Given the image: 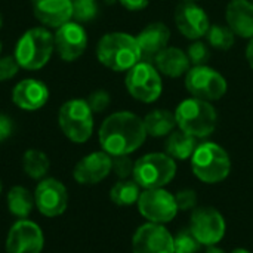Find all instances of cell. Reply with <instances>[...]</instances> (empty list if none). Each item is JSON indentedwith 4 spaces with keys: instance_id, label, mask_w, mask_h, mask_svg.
I'll list each match as a JSON object with an SVG mask.
<instances>
[{
    "instance_id": "obj_1",
    "label": "cell",
    "mask_w": 253,
    "mask_h": 253,
    "mask_svg": "<svg viewBox=\"0 0 253 253\" xmlns=\"http://www.w3.org/2000/svg\"><path fill=\"white\" fill-rule=\"evenodd\" d=\"M102 151L114 156H129L136 151L147 138L144 120L130 111L110 114L98 132Z\"/></svg>"
},
{
    "instance_id": "obj_2",
    "label": "cell",
    "mask_w": 253,
    "mask_h": 253,
    "mask_svg": "<svg viewBox=\"0 0 253 253\" xmlns=\"http://www.w3.org/2000/svg\"><path fill=\"white\" fill-rule=\"evenodd\" d=\"M95 52L96 59L105 68L116 73L129 71L141 61V50L136 37L123 31L104 34L98 40Z\"/></svg>"
},
{
    "instance_id": "obj_3",
    "label": "cell",
    "mask_w": 253,
    "mask_h": 253,
    "mask_svg": "<svg viewBox=\"0 0 253 253\" xmlns=\"http://www.w3.org/2000/svg\"><path fill=\"white\" fill-rule=\"evenodd\" d=\"M55 53L53 33L46 27H31L24 31L13 49V56L25 71H37L46 67Z\"/></svg>"
},
{
    "instance_id": "obj_4",
    "label": "cell",
    "mask_w": 253,
    "mask_h": 253,
    "mask_svg": "<svg viewBox=\"0 0 253 253\" xmlns=\"http://www.w3.org/2000/svg\"><path fill=\"white\" fill-rule=\"evenodd\" d=\"M178 127L194 136L208 138L213 133L218 125V113L209 101L188 98L178 104L175 110Z\"/></svg>"
},
{
    "instance_id": "obj_5",
    "label": "cell",
    "mask_w": 253,
    "mask_h": 253,
    "mask_svg": "<svg viewBox=\"0 0 253 253\" xmlns=\"http://www.w3.org/2000/svg\"><path fill=\"white\" fill-rule=\"evenodd\" d=\"M193 173L206 184H218L231 172V160L228 153L215 142H203L197 145L191 156Z\"/></svg>"
},
{
    "instance_id": "obj_6",
    "label": "cell",
    "mask_w": 253,
    "mask_h": 253,
    "mask_svg": "<svg viewBox=\"0 0 253 253\" xmlns=\"http://www.w3.org/2000/svg\"><path fill=\"white\" fill-rule=\"evenodd\" d=\"M58 125L71 142L84 144L93 133V111L86 99H68L58 111Z\"/></svg>"
},
{
    "instance_id": "obj_7",
    "label": "cell",
    "mask_w": 253,
    "mask_h": 253,
    "mask_svg": "<svg viewBox=\"0 0 253 253\" xmlns=\"http://www.w3.org/2000/svg\"><path fill=\"white\" fill-rule=\"evenodd\" d=\"M133 181L144 190L163 188L176 175V163L166 153H150L135 162Z\"/></svg>"
},
{
    "instance_id": "obj_8",
    "label": "cell",
    "mask_w": 253,
    "mask_h": 253,
    "mask_svg": "<svg viewBox=\"0 0 253 253\" xmlns=\"http://www.w3.org/2000/svg\"><path fill=\"white\" fill-rule=\"evenodd\" d=\"M125 84L129 95L144 104H151L162 96L163 82L154 64L139 61L129 71H126Z\"/></svg>"
},
{
    "instance_id": "obj_9",
    "label": "cell",
    "mask_w": 253,
    "mask_h": 253,
    "mask_svg": "<svg viewBox=\"0 0 253 253\" xmlns=\"http://www.w3.org/2000/svg\"><path fill=\"white\" fill-rule=\"evenodd\" d=\"M185 87L193 98L203 101H218L228 89L225 77L208 65L191 67L185 74Z\"/></svg>"
},
{
    "instance_id": "obj_10",
    "label": "cell",
    "mask_w": 253,
    "mask_h": 253,
    "mask_svg": "<svg viewBox=\"0 0 253 253\" xmlns=\"http://www.w3.org/2000/svg\"><path fill=\"white\" fill-rule=\"evenodd\" d=\"M138 209L145 219L154 224L170 222L178 213L175 196L163 188L144 190L138 199Z\"/></svg>"
},
{
    "instance_id": "obj_11",
    "label": "cell",
    "mask_w": 253,
    "mask_h": 253,
    "mask_svg": "<svg viewBox=\"0 0 253 253\" xmlns=\"http://www.w3.org/2000/svg\"><path fill=\"white\" fill-rule=\"evenodd\" d=\"M55 52L64 62L77 61L87 49V33L80 22L68 21L53 33Z\"/></svg>"
},
{
    "instance_id": "obj_12",
    "label": "cell",
    "mask_w": 253,
    "mask_h": 253,
    "mask_svg": "<svg viewBox=\"0 0 253 253\" xmlns=\"http://www.w3.org/2000/svg\"><path fill=\"white\" fill-rule=\"evenodd\" d=\"M190 230L202 246H215L225 234L224 216L213 208H196L191 213Z\"/></svg>"
},
{
    "instance_id": "obj_13",
    "label": "cell",
    "mask_w": 253,
    "mask_h": 253,
    "mask_svg": "<svg viewBox=\"0 0 253 253\" xmlns=\"http://www.w3.org/2000/svg\"><path fill=\"white\" fill-rule=\"evenodd\" d=\"M132 251L133 253H173V236L162 224H144L133 234Z\"/></svg>"
},
{
    "instance_id": "obj_14",
    "label": "cell",
    "mask_w": 253,
    "mask_h": 253,
    "mask_svg": "<svg viewBox=\"0 0 253 253\" xmlns=\"http://www.w3.org/2000/svg\"><path fill=\"white\" fill-rule=\"evenodd\" d=\"M44 239L40 227L31 221L21 219L12 225L6 239V253H40Z\"/></svg>"
},
{
    "instance_id": "obj_15",
    "label": "cell",
    "mask_w": 253,
    "mask_h": 253,
    "mask_svg": "<svg viewBox=\"0 0 253 253\" xmlns=\"http://www.w3.org/2000/svg\"><path fill=\"white\" fill-rule=\"evenodd\" d=\"M34 202L42 215L53 218L65 212L68 205L67 188L62 182L53 178L40 181L34 193Z\"/></svg>"
},
{
    "instance_id": "obj_16",
    "label": "cell",
    "mask_w": 253,
    "mask_h": 253,
    "mask_svg": "<svg viewBox=\"0 0 253 253\" xmlns=\"http://www.w3.org/2000/svg\"><path fill=\"white\" fill-rule=\"evenodd\" d=\"M175 24L179 33L190 40L202 39L211 27L208 13L194 1H182L176 6Z\"/></svg>"
},
{
    "instance_id": "obj_17",
    "label": "cell",
    "mask_w": 253,
    "mask_h": 253,
    "mask_svg": "<svg viewBox=\"0 0 253 253\" xmlns=\"http://www.w3.org/2000/svg\"><path fill=\"white\" fill-rule=\"evenodd\" d=\"M12 102L22 111H37L49 101V87L44 82L27 77L19 80L12 89Z\"/></svg>"
},
{
    "instance_id": "obj_18",
    "label": "cell",
    "mask_w": 253,
    "mask_h": 253,
    "mask_svg": "<svg viewBox=\"0 0 253 253\" xmlns=\"http://www.w3.org/2000/svg\"><path fill=\"white\" fill-rule=\"evenodd\" d=\"M113 157L105 151H95L84 156L74 168L73 176L79 184L93 185L105 179L111 172Z\"/></svg>"
},
{
    "instance_id": "obj_19",
    "label": "cell",
    "mask_w": 253,
    "mask_h": 253,
    "mask_svg": "<svg viewBox=\"0 0 253 253\" xmlns=\"http://www.w3.org/2000/svg\"><path fill=\"white\" fill-rule=\"evenodd\" d=\"M34 18L46 28H59L73 19L71 0H31Z\"/></svg>"
},
{
    "instance_id": "obj_20",
    "label": "cell",
    "mask_w": 253,
    "mask_h": 253,
    "mask_svg": "<svg viewBox=\"0 0 253 253\" xmlns=\"http://www.w3.org/2000/svg\"><path fill=\"white\" fill-rule=\"evenodd\" d=\"M170 40V30L163 22H151L145 28L139 31L136 36V42L141 50V61H147L153 64V59L168 47Z\"/></svg>"
},
{
    "instance_id": "obj_21",
    "label": "cell",
    "mask_w": 253,
    "mask_h": 253,
    "mask_svg": "<svg viewBox=\"0 0 253 253\" xmlns=\"http://www.w3.org/2000/svg\"><path fill=\"white\" fill-rule=\"evenodd\" d=\"M225 21L230 30L242 37H253V1L251 0H231L225 9Z\"/></svg>"
},
{
    "instance_id": "obj_22",
    "label": "cell",
    "mask_w": 253,
    "mask_h": 253,
    "mask_svg": "<svg viewBox=\"0 0 253 253\" xmlns=\"http://www.w3.org/2000/svg\"><path fill=\"white\" fill-rule=\"evenodd\" d=\"M153 64L160 74L172 79L185 76L191 68V62L187 56V52L173 46H168L162 52H159L157 56L153 59Z\"/></svg>"
},
{
    "instance_id": "obj_23",
    "label": "cell",
    "mask_w": 253,
    "mask_h": 253,
    "mask_svg": "<svg viewBox=\"0 0 253 253\" xmlns=\"http://www.w3.org/2000/svg\"><path fill=\"white\" fill-rule=\"evenodd\" d=\"M142 120H144L147 135H150L153 138L168 136L178 126L176 119H175V113H172L169 110H163V108H157V110L150 111Z\"/></svg>"
},
{
    "instance_id": "obj_24",
    "label": "cell",
    "mask_w": 253,
    "mask_h": 253,
    "mask_svg": "<svg viewBox=\"0 0 253 253\" xmlns=\"http://www.w3.org/2000/svg\"><path fill=\"white\" fill-rule=\"evenodd\" d=\"M197 138L179 130H173L168 135V139L165 142L166 154L170 156L173 160H188L194 154L197 148Z\"/></svg>"
},
{
    "instance_id": "obj_25",
    "label": "cell",
    "mask_w": 253,
    "mask_h": 253,
    "mask_svg": "<svg viewBox=\"0 0 253 253\" xmlns=\"http://www.w3.org/2000/svg\"><path fill=\"white\" fill-rule=\"evenodd\" d=\"M34 197L33 194L24 188V187H13L10 188V191L7 193V209L9 212L19 218V219H25L30 216L33 208H34Z\"/></svg>"
},
{
    "instance_id": "obj_26",
    "label": "cell",
    "mask_w": 253,
    "mask_h": 253,
    "mask_svg": "<svg viewBox=\"0 0 253 253\" xmlns=\"http://www.w3.org/2000/svg\"><path fill=\"white\" fill-rule=\"evenodd\" d=\"M22 168H24V172L30 178L42 179L47 173L50 168V162H49V157L43 151L30 148L22 156Z\"/></svg>"
},
{
    "instance_id": "obj_27",
    "label": "cell",
    "mask_w": 253,
    "mask_h": 253,
    "mask_svg": "<svg viewBox=\"0 0 253 253\" xmlns=\"http://www.w3.org/2000/svg\"><path fill=\"white\" fill-rule=\"evenodd\" d=\"M139 185L135 181L122 179L119 181L110 191V199L117 206H130L133 203H138V199L141 196Z\"/></svg>"
},
{
    "instance_id": "obj_28",
    "label": "cell",
    "mask_w": 253,
    "mask_h": 253,
    "mask_svg": "<svg viewBox=\"0 0 253 253\" xmlns=\"http://www.w3.org/2000/svg\"><path fill=\"white\" fill-rule=\"evenodd\" d=\"M206 37L209 44L218 50H228L234 46L236 42V34L230 30V27L219 24L211 25L206 33Z\"/></svg>"
},
{
    "instance_id": "obj_29",
    "label": "cell",
    "mask_w": 253,
    "mask_h": 253,
    "mask_svg": "<svg viewBox=\"0 0 253 253\" xmlns=\"http://www.w3.org/2000/svg\"><path fill=\"white\" fill-rule=\"evenodd\" d=\"M73 6V21L86 24L93 21L99 13L98 0H71Z\"/></svg>"
},
{
    "instance_id": "obj_30",
    "label": "cell",
    "mask_w": 253,
    "mask_h": 253,
    "mask_svg": "<svg viewBox=\"0 0 253 253\" xmlns=\"http://www.w3.org/2000/svg\"><path fill=\"white\" fill-rule=\"evenodd\" d=\"M200 248V242L194 237L190 228L178 231L173 237V253H197Z\"/></svg>"
},
{
    "instance_id": "obj_31",
    "label": "cell",
    "mask_w": 253,
    "mask_h": 253,
    "mask_svg": "<svg viewBox=\"0 0 253 253\" xmlns=\"http://www.w3.org/2000/svg\"><path fill=\"white\" fill-rule=\"evenodd\" d=\"M187 56L191 62L193 67H199V65H206L209 58H211V50L208 47L206 43L200 42V40H194L187 50Z\"/></svg>"
},
{
    "instance_id": "obj_32",
    "label": "cell",
    "mask_w": 253,
    "mask_h": 253,
    "mask_svg": "<svg viewBox=\"0 0 253 253\" xmlns=\"http://www.w3.org/2000/svg\"><path fill=\"white\" fill-rule=\"evenodd\" d=\"M87 104H89V107H90V110L93 111V113H102V111H105L108 107H110V104H111V96H110V93L107 92V90H104V89H96V90H93L89 96H87Z\"/></svg>"
},
{
    "instance_id": "obj_33",
    "label": "cell",
    "mask_w": 253,
    "mask_h": 253,
    "mask_svg": "<svg viewBox=\"0 0 253 253\" xmlns=\"http://www.w3.org/2000/svg\"><path fill=\"white\" fill-rule=\"evenodd\" d=\"M133 168L135 163L132 162V159L129 156H114L113 157V165H111V170L116 173V176H119L120 179H126L133 173Z\"/></svg>"
},
{
    "instance_id": "obj_34",
    "label": "cell",
    "mask_w": 253,
    "mask_h": 253,
    "mask_svg": "<svg viewBox=\"0 0 253 253\" xmlns=\"http://www.w3.org/2000/svg\"><path fill=\"white\" fill-rule=\"evenodd\" d=\"M19 70L21 67L13 55L0 56V83L12 80L19 73Z\"/></svg>"
},
{
    "instance_id": "obj_35",
    "label": "cell",
    "mask_w": 253,
    "mask_h": 253,
    "mask_svg": "<svg viewBox=\"0 0 253 253\" xmlns=\"http://www.w3.org/2000/svg\"><path fill=\"white\" fill-rule=\"evenodd\" d=\"M178 211H194L197 206V194L193 190H181L175 194Z\"/></svg>"
},
{
    "instance_id": "obj_36",
    "label": "cell",
    "mask_w": 253,
    "mask_h": 253,
    "mask_svg": "<svg viewBox=\"0 0 253 253\" xmlns=\"http://www.w3.org/2000/svg\"><path fill=\"white\" fill-rule=\"evenodd\" d=\"M13 132V122L9 116L0 113V142L6 141Z\"/></svg>"
},
{
    "instance_id": "obj_37",
    "label": "cell",
    "mask_w": 253,
    "mask_h": 253,
    "mask_svg": "<svg viewBox=\"0 0 253 253\" xmlns=\"http://www.w3.org/2000/svg\"><path fill=\"white\" fill-rule=\"evenodd\" d=\"M119 3L130 12H138V10L145 9L150 0H119Z\"/></svg>"
},
{
    "instance_id": "obj_38",
    "label": "cell",
    "mask_w": 253,
    "mask_h": 253,
    "mask_svg": "<svg viewBox=\"0 0 253 253\" xmlns=\"http://www.w3.org/2000/svg\"><path fill=\"white\" fill-rule=\"evenodd\" d=\"M246 59H248L249 67L253 68V37L249 39V43L246 46Z\"/></svg>"
},
{
    "instance_id": "obj_39",
    "label": "cell",
    "mask_w": 253,
    "mask_h": 253,
    "mask_svg": "<svg viewBox=\"0 0 253 253\" xmlns=\"http://www.w3.org/2000/svg\"><path fill=\"white\" fill-rule=\"evenodd\" d=\"M206 253H225V251L216 248V246H209V249L206 251Z\"/></svg>"
},
{
    "instance_id": "obj_40",
    "label": "cell",
    "mask_w": 253,
    "mask_h": 253,
    "mask_svg": "<svg viewBox=\"0 0 253 253\" xmlns=\"http://www.w3.org/2000/svg\"><path fill=\"white\" fill-rule=\"evenodd\" d=\"M231 253H252V252H249L248 249H242V248H239V249H234Z\"/></svg>"
},
{
    "instance_id": "obj_41",
    "label": "cell",
    "mask_w": 253,
    "mask_h": 253,
    "mask_svg": "<svg viewBox=\"0 0 253 253\" xmlns=\"http://www.w3.org/2000/svg\"><path fill=\"white\" fill-rule=\"evenodd\" d=\"M105 1V4H114L116 1H119V0H104Z\"/></svg>"
},
{
    "instance_id": "obj_42",
    "label": "cell",
    "mask_w": 253,
    "mask_h": 253,
    "mask_svg": "<svg viewBox=\"0 0 253 253\" xmlns=\"http://www.w3.org/2000/svg\"><path fill=\"white\" fill-rule=\"evenodd\" d=\"M3 22H4V19H3V15H1V12H0V30H1V27H3Z\"/></svg>"
},
{
    "instance_id": "obj_43",
    "label": "cell",
    "mask_w": 253,
    "mask_h": 253,
    "mask_svg": "<svg viewBox=\"0 0 253 253\" xmlns=\"http://www.w3.org/2000/svg\"><path fill=\"white\" fill-rule=\"evenodd\" d=\"M1 49H3V44H1V42H0V56H1Z\"/></svg>"
},
{
    "instance_id": "obj_44",
    "label": "cell",
    "mask_w": 253,
    "mask_h": 253,
    "mask_svg": "<svg viewBox=\"0 0 253 253\" xmlns=\"http://www.w3.org/2000/svg\"><path fill=\"white\" fill-rule=\"evenodd\" d=\"M184 1H196V0H184Z\"/></svg>"
},
{
    "instance_id": "obj_45",
    "label": "cell",
    "mask_w": 253,
    "mask_h": 253,
    "mask_svg": "<svg viewBox=\"0 0 253 253\" xmlns=\"http://www.w3.org/2000/svg\"><path fill=\"white\" fill-rule=\"evenodd\" d=\"M0 193H1V182H0Z\"/></svg>"
},
{
    "instance_id": "obj_46",
    "label": "cell",
    "mask_w": 253,
    "mask_h": 253,
    "mask_svg": "<svg viewBox=\"0 0 253 253\" xmlns=\"http://www.w3.org/2000/svg\"><path fill=\"white\" fill-rule=\"evenodd\" d=\"M252 1H253V0H252Z\"/></svg>"
}]
</instances>
